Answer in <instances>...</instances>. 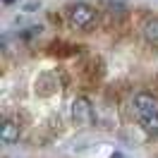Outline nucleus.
Masks as SVG:
<instances>
[{
	"label": "nucleus",
	"instance_id": "f257e3e1",
	"mask_svg": "<svg viewBox=\"0 0 158 158\" xmlns=\"http://www.w3.org/2000/svg\"><path fill=\"white\" fill-rule=\"evenodd\" d=\"M67 12H69V22L77 29H91L94 22H96V10L91 7L89 2H74Z\"/></svg>",
	"mask_w": 158,
	"mask_h": 158
},
{
	"label": "nucleus",
	"instance_id": "f03ea898",
	"mask_svg": "<svg viewBox=\"0 0 158 158\" xmlns=\"http://www.w3.org/2000/svg\"><path fill=\"white\" fill-rule=\"evenodd\" d=\"M19 137H22L19 120L17 118H5L2 125H0V139H2V144H15Z\"/></svg>",
	"mask_w": 158,
	"mask_h": 158
},
{
	"label": "nucleus",
	"instance_id": "7ed1b4c3",
	"mask_svg": "<svg viewBox=\"0 0 158 158\" xmlns=\"http://www.w3.org/2000/svg\"><path fill=\"white\" fill-rule=\"evenodd\" d=\"M134 113L137 115H148V113H158V98L151 96L146 91H141L134 96Z\"/></svg>",
	"mask_w": 158,
	"mask_h": 158
},
{
	"label": "nucleus",
	"instance_id": "20e7f679",
	"mask_svg": "<svg viewBox=\"0 0 158 158\" xmlns=\"http://www.w3.org/2000/svg\"><path fill=\"white\" fill-rule=\"evenodd\" d=\"M72 118L77 122H89L94 118V108H91V101L86 96H79L72 101Z\"/></svg>",
	"mask_w": 158,
	"mask_h": 158
},
{
	"label": "nucleus",
	"instance_id": "39448f33",
	"mask_svg": "<svg viewBox=\"0 0 158 158\" xmlns=\"http://www.w3.org/2000/svg\"><path fill=\"white\" fill-rule=\"evenodd\" d=\"M137 118H139V125H141V129H144L146 134H151V137H156V134H158V113L137 115Z\"/></svg>",
	"mask_w": 158,
	"mask_h": 158
},
{
	"label": "nucleus",
	"instance_id": "423d86ee",
	"mask_svg": "<svg viewBox=\"0 0 158 158\" xmlns=\"http://www.w3.org/2000/svg\"><path fill=\"white\" fill-rule=\"evenodd\" d=\"M141 31H144V39H146L148 43H158V17L146 19L144 27H141Z\"/></svg>",
	"mask_w": 158,
	"mask_h": 158
},
{
	"label": "nucleus",
	"instance_id": "0eeeda50",
	"mask_svg": "<svg viewBox=\"0 0 158 158\" xmlns=\"http://www.w3.org/2000/svg\"><path fill=\"white\" fill-rule=\"evenodd\" d=\"M110 158H122V156H120V153H113V156H110Z\"/></svg>",
	"mask_w": 158,
	"mask_h": 158
},
{
	"label": "nucleus",
	"instance_id": "6e6552de",
	"mask_svg": "<svg viewBox=\"0 0 158 158\" xmlns=\"http://www.w3.org/2000/svg\"><path fill=\"white\" fill-rule=\"evenodd\" d=\"M5 2H7V5H10V2H15V0H5Z\"/></svg>",
	"mask_w": 158,
	"mask_h": 158
},
{
	"label": "nucleus",
	"instance_id": "1a4fd4ad",
	"mask_svg": "<svg viewBox=\"0 0 158 158\" xmlns=\"http://www.w3.org/2000/svg\"><path fill=\"white\" fill-rule=\"evenodd\" d=\"M156 84H158V77H156Z\"/></svg>",
	"mask_w": 158,
	"mask_h": 158
}]
</instances>
